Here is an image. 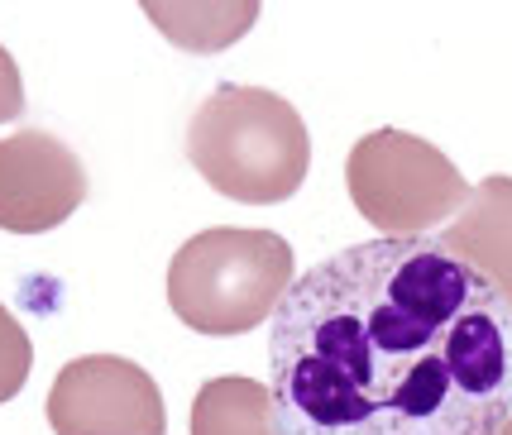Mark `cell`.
Wrapping results in <instances>:
<instances>
[{
	"label": "cell",
	"instance_id": "cell-9",
	"mask_svg": "<svg viewBox=\"0 0 512 435\" xmlns=\"http://www.w3.org/2000/svg\"><path fill=\"white\" fill-rule=\"evenodd\" d=\"M144 15L173 44L192 48V53H216V48L235 44L240 34H249V24L259 20V5H163V0H149Z\"/></svg>",
	"mask_w": 512,
	"mask_h": 435
},
{
	"label": "cell",
	"instance_id": "cell-2",
	"mask_svg": "<svg viewBox=\"0 0 512 435\" xmlns=\"http://www.w3.org/2000/svg\"><path fill=\"white\" fill-rule=\"evenodd\" d=\"M187 158L221 196L273 206L302 192L312 134L278 91L221 82L187 125Z\"/></svg>",
	"mask_w": 512,
	"mask_h": 435
},
{
	"label": "cell",
	"instance_id": "cell-6",
	"mask_svg": "<svg viewBox=\"0 0 512 435\" xmlns=\"http://www.w3.org/2000/svg\"><path fill=\"white\" fill-rule=\"evenodd\" d=\"M87 196L82 158L63 139L24 130L0 139V230L44 235L58 230Z\"/></svg>",
	"mask_w": 512,
	"mask_h": 435
},
{
	"label": "cell",
	"instance_id": "cell-10",
	"mask_svg": "<svg viewBox=\"0 0 512 435\" xmlns=\"http://www.w3.org/2000/svg\"><path fill=\"white\" fill-rule=\"evenodd\" d=\"M34 369V345H29V330L0 306V402H10L15 392L29 383Z\"/></svg>",
	"mask_w": 512,
	"mask_h": 435
},
{
	"label": "cell",
	"instance_id": "cell-5",
	"mask_svg": "<svg viewBox=\"0 0 512 435\" xmlns=\"http://www.w3.org/2000/svg\"><path fill=\"white\" fill-rule=\"evenodd\" d=\"M48 426L58 435H163L168 412L139 364L120 354H82L48 388Z\"/></svg>",
	"mask_w": 512,
	"mask_h": 435
},
{
	"label": "cell",
	"instance_id": "cell-8",
	"mask_svg": "<svg viewBox=\"0 0 512 435\" xmlns=\"http://www.w3.org/2000/svg\"><path fill=\"white\" fill-rule=\"evenodd\" d=\"M192 435H283L273 392L259 378H211L192 402Z\"/></svg>",
	"mask_w": 512,
	"mask_h": 435
},
{
	"label": "cell",
	"instance_id": "cell-1",
	"mask_svg": "<svg viewBox=\"0 0 512 435\" xmlns=\"http://www.w3.org/2000/svg\"><path fill=\"white\" fill-rule=\"evenodd\" d=\"M268 321L283 435H493L512 416V316L431 235L321 259Z\"/></svg>",
	"mask_w": 512,
	"mask_h": 435
},
{
	"label": "cell",
	"instance_id": "cell-7",
	"mask_svg": "<svg viewBox=\"0 0 512 435\" xmlns=\"http://www.w3.org/2000/svg\"><path fill=\"white\" fill-rule=\"evenodd\" d=\"M436 244L474 278H484L512 316V177H484L479 187H469V201L436 235Z\"/></svg>",
	"mask_w": 512,
	"mask_h": 435
},
{
	"label": "cell",
	"instance_id": "cell-3",
	"mask_svg": "<svg viewBox=\"0 0 512 435\" xmlns=\"http://www.w3.org/2000/svg\"><path fill=\"white\" fill-rule=\"evenodd\" d=\"M292 287V244L273 230H201L168 263V306L197 335L264 326Z\"/></svg>",
	"mask_w": 512,
	"mask_h": 435
},
{
	"label": "cell",
	"instance_id": "cell-4",
	"mask_svg": "<svg viewBox=\"0 0 512 435\" xmlns=\"http://www.w3.org/2000/svg\"><path fill=\"white\" fill-rule=\"evenodd\" d=\"M345 187L379 240H417L469 201L465 173L436 144L402 130L364 134L345 158Z\"/></svg>",
	"mask_w": 512,
	"mask_h": 435
},
{
	"label": "cell",
	"instance_id": "cell-12",
	"mask_svg": "<svg viewBox=\"0 0 512 435\" xmlns=\"http://www.w3.org/2000/svg\"><path fill=\"white\" fill-rule=\"evenodd\" d=\"M493 435H512V416H508V421H503V426H498V431H493Z\"/></svg>",
	"mask_w": 512,
	"mask_h": 435
},
{
	"label": "cell",
	"instance_id": "cell-11",
	"mask_svg": "<svg viewBox=\"0 0 512 435\" xmlns=\"http://www.w3.org/2000/svg\"><path fill=\"white\" fill-rule=\"evenodd\" d=\"M24 110V82H20V67H15V58L0 48V125L5 120H15Z\"/></svg>",
	"mask_w": 512,
	"mask_h": 435
}]
</instances>
